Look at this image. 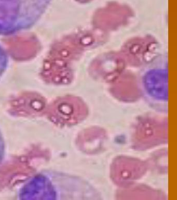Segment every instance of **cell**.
Returning a JSON list of instances; mask_svg holds the SVG:
<instances>
[{
	"label": "cell",
	"instance_id": "3",
	"mask_svg": "<svg viewBox=\"0 0 177 200\" xmlns=\"http://www.w3.org/2000/svg\"><path fill=\"white\" fill-rule=\"evenodd\" d=\"M168 143L167 118L153 114L139 117L132 127L131 145L135 151H145Z\"/></svg>",
	"mask_w": 177,
	"mask_h": 200
},
{
	"label": "cell",
	"instance_id": "5",
	"mask_svg": "<svg viewBox=\"0 0 177 200\" xmlns=\"http://www.w3.org/2000/svg\"><path fill=\"white\" fill-rule=\"evenodd\" d=\"M106 133L104 129L99 127H91L85 129L80 134V147L85 152L92 153V151L98 149L106 139Z\"/></svg>",
	"mask_w": 177,
	"mask_h": 200
},
{
	"label": "cell",
	"instance_id": "2",
	"mask_svg": "<svg viewBox=\"0 0 177 200\" xmlns=\"http://www.w3.org/2000/svg\"><path fill=\"white\" fill-rule=\"evenodd\" d=\"M137 84L139 92L151 108L162 114L168 112V59L160 54L140 69Z\"/></svg>",
	"mask_w": 177,
	"mask_h": 200
},
{
	"label": "cell",
	"instance_id": "4",
	"mask_svg": "<svg viewBox=\"0 0 177 200\" xmlns=\"http://www.w3.org/2000/svg\"><path fill=\"white\" fill-rule=\"evenodd\" d=\"M149 169L148 162L136 157L119 156L112 162L110 177L119 189H125L136 184Z\"/></svg>",
	"mask_w": 177,
	"mask_h": 200
},
{
	"label": "cell",
	"instance_id": "1",
	"mask_svg": "<svg viewBox=\"0 0 177 200\" xmlns=\"http://www.w3.org/2000/svg\"><path fill=\"white\" fill-rule=\"evenodd\" d=\"M19 200H102V194L85 178L56 170L33 175L18 190Z\"/></svg>",
	"mask_w": 177,
	"mask_h": 200
},
{
	"label": "cell",
	"instance_id": "6",
	"mask_svg": "<svg viewBox=\"0 0 177 200\" xmlns=\"http://www.w3.org/2000/svg\"><path fill=\"white\" fill-rule=\"evenodd\" d=\"M117 197L119 199H142L164 200V193L145 185L136 184L125 189H120Z\"/></svg>",
	"mask_w": 177,
	"mask_h": 200
},
{
	"label": "cell",
	"instance_id": "7",
	"mask_svg": "<svg viewBox=\"0 0 177 200\" xmlns=\"http://www.w3.org/2000/svg\"><path fill=\"white\" fill-rule=\"evenodd\" d=\"M5 154V140L0 130V164L4 158Z\"/></svg>",
	"mask_w": 177,
	"mask_h": 200
}]
</instances>
